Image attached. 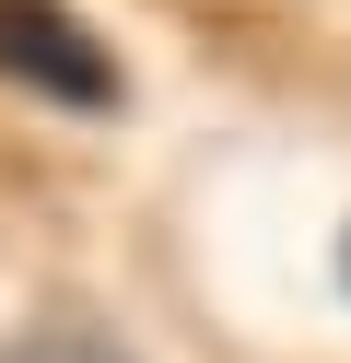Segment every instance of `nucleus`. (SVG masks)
I'll use <instances>...</instances> for the list:
<instances>
[{"label": "nucleus", "mask_w": 351, "mask_h": 363, "mask_svg": "<svg viewBox=\"0 0 351 363\" xmlns=\"http://www.w3.org/2000/svg\"><path fill=\"white\" fill-rule=\"evenodd\" d=\"M0 82L70 106V118H106L117 106V59L94 48V24L70 0H0Z\"/></svg>", "instance_id": "nucleus-1"}, {"label": "nucleus", "mask_w": 351, "mask_h": 363, "mask_svg": "<svg viewBox=\"0 0 351 363\" xmlns=\"http://www.w3.org/2000/svg\"><path fill=\"white\" fill-rule=\"evenodd\" d=\"M0 363H129V352H117V340L94 328V316H35V328H23Z\"/></svg>", "instance_id": "nucleus-2"}, {"label": "nucleus", "mask_w": 351, "mask_h": 363, "mask_svg": "<svg viewBox=\"0 0 351 363\" xmlns=\"http://www.w3.org/2000/svg\"><path fill=\"white\" fill-rule=\"evenodd\" d=\"M340 281H351V235H340Z\"/></svg>", "instance_id": "nucleus-3"}]
</instances>
